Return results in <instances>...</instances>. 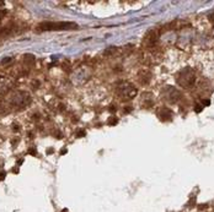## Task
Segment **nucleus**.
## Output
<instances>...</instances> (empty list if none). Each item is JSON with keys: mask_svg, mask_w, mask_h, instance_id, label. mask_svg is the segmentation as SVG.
<instances>
[{"mask_svg": "<svg viewBox=\"0 0 214 212\" xmlns=\"http://www.w3.org/2000/svg\"><path fill=\"white\" fill-rule=\"evenodd\" d=\"M78 25L75 22H42L37 26L38 32L47 31H74L78 30Z\"/></svg>", "mask_w": 214, "mask_h": 212, "instance_id": "1", "label": "nucleus"}, {"mask_svg": "<svg viewBox=\"0 0 214 212\" xmlns=\"http://www.w3.org/2000/svg\"><path fill=\"white\" fill-rule=\"evenodd\" d=\"M176 82L183 88H190L196 82V74L191 68L181 70L176 76Z\"/></svg>", "mask_w": 214, "mask_h": 212, "instance_id": "2", "label": "nucleus"}, {"mask_svg": "<svg viewBox=\"0 0 214 212\" xmlns=\"http://www.w3.org/2000/svg\"><path fill=\"white\" fill-rule=\"evenodd\" d=\"M117 92L124 100H132L137 94V88L129 82H119L117 84Z\"/></svg>", "mask_w": 214, "mask_h": 212, "instance_id": "3", "label": "nucleus"}, {"mask_svg": "<svg viewBox=\"0 0 214 212\" xmlns=\"http://www.w3.org/2000/svg\"><path fill=\"white\" fill-rule=\"evenodd\" d=\"M31 102V97L26 93V92H16L10 97V104L15 106L17 108H22L28 106Z\"/></svg>", "mask_w": 214, "mask_h": 212, "instance_id": "4", "label": "nucleus"}, {"mask_svg": "<svg viewBox=\"0 0 214 212\" xmlns=\"http://www.w3.org/2000/svg\"><path fill=\"white\" fill-rule=\"evenodd\" d=\"M163 97H164L166 101L175 103V102H177L178 100L181 98V92L178 91L177 88L172 87V86H166V87H164V90H163Z\"/></svg>", "mask_w": 214, "mask_h": 212, "instance_id": "5", "label": "nucleus"}, {"mask_svg": "<svg viewBox=\"0 0 214 212\" xmlns=\"http://www.w3.org/2000/svg\"><path fill=\"white\" fill-rule=\"evenodd\" d=\"M157 38H159V32H157L156 30H151V31H149V32L145 34L144 44L148 46V47H150V46L155 44V42H156Z\"/></svg>", "mask_w": 214, "mask_h": 212, "instance_id": "6", "label": "nucleus"}, {"mask_svg": "<svg viewBox=\"0 0 214 212\" xmlns=\"http://www.w3.org/2000/svg\"><path fill=\"white\" fill-rule=\"evenodd\" d=\"M157 117L161 122H170L172 119V112L166 107H161L157 110Z\"/></svg>", "mask_w": 214, "mask_h": 212, "instance_id": "7", "label": "nucleus"}, {"mask_svg": "<svg viewBox=\"0 0 214 212\" xmlns=\"http://www.w3.org/2000/svg\"><path fill=\"white\" fill-rule=\"evenodd\" d=\"M117 52V48L116 47H111V48H109V49H106L105 50V55H112V54H115Z\"/></svg>", "mask_w": 214, "mask_h": 212, "instance_id": "8", "label": "nucleus"}, {"mask_svg": "<svg viewBox=\"0 0 214 212\" xmlns=\"http://www.w3.org/2000/svg\"><path fill=\"white\" fill-rule=\"evenodd\" d=\"M117 120H118L117 118H111V119H110V124H111V125H113V124H116V123H117Z\"/></svg>", "mask_w": 214, "mask_h": 212, "instance_id": "9", "label": "nucleus"}, {"mask_svg": "<svg viewBox=\"0 0 214 212\" xmlns=\"http://www.w3.org/2000/svg\"><path fill=\"white\" fill-rule=\"evenodd\" d=\"M84 135H85L84 130H80V131H79V134H76V138H81V136H84Z\"/></svg>", "mask_w": 214, "mask_h": 212, "instance_id": "10", "label": "nucleus"}, {"mask_svg": "<svg viewBox=\"0 0 214 212\" xmlns=\"http://www.w3.org/2000/svg\"><path fill=\"white\" fill-rule=\"evenodd\" d=\"M6 14V11L5 10H0V20H2V18L4 17V15Z\"/></svg>", "mask_w": 214, "mask_h": 212, "instance_id": "11", "label": "nucleus"}, {"mask_svg": "<svg viewBox=\"0 0 214 212\" xmlns=\"http://www.w3.org/2000/svg\"><path fill=\"white\" fill-rule=\"evenodd\" d=\"M10 60H11L10 58H5V59H4L3 62H2V64H4V63H8V62H10Z\"/></svg>", "mask_w": 214, "mask_h": 212, "instance_id": "12", "label": "nucleus"}, {"mask_svg": "<svg viewBox=\"0 0 214 212\" xmlns=\"http://www.w3.org/2000/svg\"><path fill=\"white\" fill-rule=\"evenodd\" d=\"M4 178H5V172H3L2 174H0V180H3Z\"/></svg>", "mask_w": 214, "mask_h": 212, "instance_id": "13", "label": "nucleus"}, {"mask_svg": "<svg viewBox=\"0 0 214 212\" xmlns=\"http://www.w3.org/2000/svg\"><path fill=\"white\" fill-rule=\"evenodd\" d=\"M2 5H4V2H0V6H2Z\"/></svg>", "mask_w": 214, "mask_h": 212, "instance_id": "14", "label": "nucleus"}, {"mask_svg": "<svg viewBox=\"0 0 214 212\" xmlns=\"http://www.w3.org/2000/svg\"><path fill=\"white\" fill-rule=\"evenodd\" d=\"M66 211H68V210H63V212H66Z\"/></svg>", "mask_w": 214, "mask_h": 212, "instance_id": "15", "label": "nucleus"}]
</instances>
